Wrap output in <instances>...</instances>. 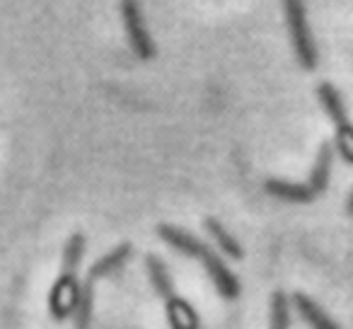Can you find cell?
Listing matches in <instances>:
<instances>
[{"label": "cell", "mask_w": 353, "mask_h": 329, "mask_svg": "<svg viewBox=\"0 0 353 329\" xmlns=\"http://www.w3.org/2000/svg\"><path fill=\"white\" fill-rule=\"evenodd\" d=\"M157 235H160L172 250L179 252V255L201 261L208 279L213 281L216 290L225 300H235L237 295H240V281H237V276L228 269L225 261L218 257V252L213 250V247H208L206 242L196 240L192 232L182 230V228H176V226H160L157 228Z\"/></svg>", "instance_id": "obj_1"}, {"label": "cell", "mask_w": 353, "mask_h": 329, "mask_svg": "<svg viewBox=\"0 0 353 329\" xmlns=\"http://www.w3.org/2000/svg\"><path fill=\"white\" fill-rule=\"evenodd\" d=\"M332 162H334V148L332 143H324L319 148L317 157H314L312 172L305 182L293 184L285 182V179H269L266 182V192L271 194L279 201L288 203H310L314 199H319L329 187V179H332Z\"/></svg>", "instance_id": "obj_2"}, {"label": "cell", "mask_w": 353, "mask_h": 329, "mask_svg": "<svg viewBox=\"0 0 353 329\" xmlns=\"http://www.w3.org/2000/svg\"><path fill=\"white\" fill-rule=\"evenodd\" d=\"M85 255V235L83 232H73L63 247V266H61V276L56 279L54 288L49 293V308L56 319H65L73 315L75 300L80 293V281H78V266Z\"/></svg>", "instance_id": "obj_3"}, {"label": "cell", "mask_w": 353, "mask_h": 329, "mask_svg": "<svg viewBox=\"0 0 353 329\" xmlns=\"http://www.w3.org/2000/svg\"><path fill=\"white\" fill-rule=\"evenodd\" d=\"M145 269H148V279L152 283V290L165 300V312L170 319L172 329H199V315L192 308L189 300H184L182 295L174 290L172 283V276L167 271L165 261L155 255L145 257Z\"/></svg>", "instance_id": "obj_4"}, {"label": "cell", "mask_w": 353, "mask_h": 329, "mask_svg": "<svg viewBox=\"0 0 353 329\" xmlns=\"http://www.w3.org/2000/svg\"><path fill=\"white\" fill-rule=\"evenodd\" d=\"M283 15H285V27H288V39L293 46L295 59L300 61L305 70L317 68V44H314L312 30L307 22V10H305L303 0H283Z\"/></svg>", "instance_id": "obj_5"}, {"label": "cell", "mask_w": 353, "mask_h": 329, "mask_svg": "<svg viewBox=\"0 0 353 329\" xmlns=\"http://www.w3.org/2000/svg\"><path fill=\"white\" fill-rule=\"evenodd\" d=\"M317 99L334 123V131H336L334 133V138H336V150L341 152L343 160L353 165V121L348 119L346 104H343L341 94H339V90L334 88V85L322 83L317 88Z\"/></svg>", "instance_id": "obj_6"}, {"label": "cell", "mask_w": 353, "mask_h": 329, "mask_svg": "<svg viewBox=\"0 0 353 329\" xmlns=\"http://www.w3.org/2000/svg\"><path fill=\"white\" fill-rule=\"evenodd\" d=\"M119 10H121V20L123 27H126V37L131 41L133 54L141 61H150L155 56V44H152L150 30L145 25V15H143L141 3L138 0H121Z\"/></svg>", "instance_id": "obj_7"}, {"label": "cell", "mask_w": 353, "mask_h": 329, "mask_svg": "<svg viewBox=\"0 0 353 329\" xmlns=\"http://www.w3.org/2000/svg\"><path fill=\"white\" fill-rule=\"evenodd\" d=\"M290 303H293V308L298 310V315L303 317V322L307 324L310 329H339V324L334 322V319L329 317V315L324 312V310L319 308V305L314 303L310 295L293 293Z\"/></svg>", "instance_id": "obj_8"}, {"label": "cell", "mask_w": 353, "mask_h": 329, "mask_svg": "<svg viewBox=\"0 0 353 329\" xmlns=\"http://www.w3.org/2000/svg\"><path fill=\"white\" fill-rule=\"evenodd\" d=\"M128 259H131V245H128V242H121V245H117L112 252H107V255H104L102 259H97L92 266H90L88 279L90 281L107 279V276H112V274H117V271H121L123 266H126Z\"/></svg>", "instance_id": "obj_9"}, {"label": "cell", "mask_w": 353, "mask_h": 329, "mask_svg": "<svg viewBox=\"0 0 353 329\" xmlns=\"http://www.w3.org/2000/svg\"><path fill=\"white\" fill-rule=\"evenodd\" d=\"M206 232L211 235V240L216 242V247L223 252V255H228V257H232V259H240L242 257V247H240V242L235 240V235H232L228 228H223V223L221 221H216V218H206Z\"/></svg>", "instance_id": "obj_10"}, {"label": "cell", "mask_w": 353, "mask_h": 329, "mask_svg": "<svg viewBox=\"0 0 353 329\" xmlns=\"http://www.w3.org/2000/svg\"><path fill=\"white\" fill-rule=\"evenodd\" d=\"M94 281H85L80 283V293L78 300H75V310H73V317H75V329H88L90 327V319H92V305H94Z\"/></svg>", "instance_id": "obj_11"}, {"label": "cell", "mask_w": 353, "mask_h": 329, "mask_svg": "<svg viewBox=\"0 0 353 329\" xmlns=\"http://www.w3.org/2000/svg\"><path fill=\"white\" fill-rule=\"evenodd\" d=\"M269 329H290V300L276 290L269 303Z\"/></svg>", "instance_id": "obj_12"}, {"label": "cell", "mask_w": 353, "mask_h": 329, "mask_svg": "<svg viewBox=\"0 0 353 329\" xmlns=\"http://www.w3.org/2000/svg\"><path fill=\"white\" fill-rule=\"evenodd\" d=\"M346 211L353 216V192H351V197H348V201H346Z\"/></svg>", "instance_id": "obj_13"}]
</instances>
